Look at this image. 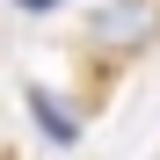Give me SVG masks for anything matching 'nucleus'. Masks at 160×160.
I'll return each mask as SVG.
<instances>
[{
    "instance_id": "7ed1b4c3",
    "label": "nucleus",
    "mask_w": 160,
    "mask_h": 160,
    "mask_svg": "<svg viewBox=\"0 0 160 160\" xmlns=\"http://www.w3.org/2000/svg\"><path fill=\"white\" fill-rule=\"evenodd\" d=\"M15 8H58V0H15Z\"/></svg>"
},
{
    "instance_id": "f03ea898",
    "label": "nucleus",
    "mask_w": 160,
    "mask_h": 160,
    "mask_svg": "<svg viewBox=\"0 0 160 160\" xmlns=\"http://www.w3.org/2000/svg\"><path fill=\"white\" fill-rule=\"evenodd\" d=\"M29 109H37V124H44L58 146H73V117H66V109H58V102H51L44 88H29Z\"/></svg>"
},
{
    "instance_id": "f257e3e1",
    "label": "nucleus",
    "mask_w": 160,
    "mask_h": 160,
    "mask_svg": "<svg viewBox=\"0 0 160 160\" xmlns=\"http://www.w3.org/2000/svg\"><path fill=\"white\" fill-rule=\"evenodd\" d=\"M153 37H160V0H109L95 15V44H109V51H138Z\"/></svg>"
}]
</instances>
